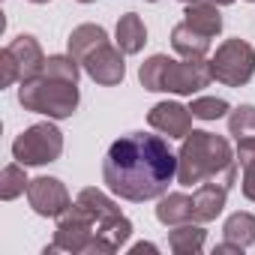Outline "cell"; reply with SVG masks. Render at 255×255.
Here are the masks:
<instances>
[{
  "instance_id": "6da1fadb",
  "label": "cell",
  "mask_w": 255,
  "mask_h": 255,
  "mask_svg": "<svg viewBox=\"0 0 255 255\" xmlns=\"http://www.w3.org/2000/svg\"><path fill=\"white\" fill-rule=\"evenodd\" d=\"M177 177V156L159 135L129 132L117 138L102 162L105 186L126 201H150L165 195Z\"/></svg>"
},
{
  "instance_id": "7a4b0ae2",
  "label": "cell",
  "mask_w": 255,
  "mask_h": 255,
  "mask_svg": "<svg viewBox=\"0 0 255 255\" xmlns=\"http://www.w3.org/2000/svg\"><path fill=\"white\" fill-rule=\"evenodd\" d=\"M207 180L231 189L237 180V162H234L231 144L222 135L192 129L177 150V183L192 186Z\"/></svg>"
},
{
  "instance_id": "3957f363",
  "label": "cell",
  "mask_w": 255,
  "mask_h": 255,
  "mask_svg": "<svg viewBox=\"0 0 255 255\" xmlns=\"http://www.w3.org/2000/svg\"><path fill=\"white\" fill-rule=\"evenodd\" d=\"M138 78H141L144 90H165V93L192 96L213 81V72H210V60H204V57L171 60L165 54H153L150 60L141 63Z\"/></svg>"
},
{
  "instance_id": "277c9868",
  "label": "cell",
  "mask_w": 255,
  "mask_h": 255,
  "mask_svg": "<svg viewBox=\"0 0 255 255\" xmlns=\"http://www.w3.org/2000/svg\"><path fill=\"white\" fill-rule=\"evenodd\" d=\"M78 81H66V78H54L39 72L30 81H21L18 87V102L24 105V111H36V114H48L51 120H63L72 117L78 108Z\"/></svg>"
},
{
  "instance_id": "5b68a950",
  "label": "cell",
  "mask_w": 255,
  "mask_h": 255,
  "mask_svg": "<svg viewBox=\"0 0 255 255\" xmlns=\"http://www.w3.org/2000/svg\"><path fill=\"white\" fill-rule=\"evenodd\" d=\"M210 72L225 87H243L255 72V48L240 36L225 39L210 57Z\"/></svg>"
},
{
  "instance_id": "8992f818",
  "label": "cell",
  "mask_w": 255,
  "mask_h": 255,
  "mask_svg": "<svg viewBox=\"0 0 255 255\" xmlns=\"http://www.w3.org/2000/svg\"><path fill=\"white\" fill-rule=\"evenodd\" d=\"M63 153V132L54 123H33L12 141V156L21 165H45Z\"/></svg>"
},
{
  "instance_id": "52a82bcc",
  "label": "cell",
  "mask_w": 255,
  "mask_h": 255,
  "mask_svg": "<svg viewBox=\"0 0 255 255\" xmlns=\"http://www.w3.org/2000/svg\"><path fill=\"white\" fill-rule=\"evenodd\" d=\"M96 237V216L84 207V204H69L60 216H57V231H54V243L45 246V252H87L90 240Z\"/></svg>"
},
{
  "instance_id": "ba28073f",
  "label": "cell",
  "mask_w": 255,
  "mask_h": 255,
  "mask_svg": "<svg viewBox=\"0 0 255 255\" xmlns=\"http://www.w3.org/2000/svg\"><path fill=\"white\" fill-rule=\"evenodd\" d=\"M84 72L96 81V84H105V87H114L123 81L126 75V63H123V51L117 45H111L108 39L102 45H96L84 60H81Z\"/></svg>"
},
{
  "instance_id": "9c48e42d",
  "label": "cell",
  "mask_w": 255,
  "mask_h": 255,
  "mask_svg": "<svg viewBox=\"0 0 255 255\" xmlns=\"http://www.w3.org/2000/svg\"><path fill=\"white\" fill-rule=\"evenodd\" d=\"M27 201H30L33 213H39V216H54V219L72 204L66 186H63L57 177H33V180L27 183Z\"/></svg>"
},
{
  "instance_id": "30bf717a",
  "label": "cell",
  "mask_w": 255,
  "mask_h": 255,
  "mask_svg": "<svg viewBox=\"0 0 255 255\" xmlns=\"http://www.w3.org/2000/svg\"><path fill=\"white\" fill-rule=\"evenodd\" d=\"M147 123L168 138H186L192 132V111L180 102H159L150 108Z\"/></svg>"
},
{
  "instance_id": "8fae6325",
  "label": "cell",
  "mask_w": 255,
  "mask_h": 255,
  "mask_svg": "<svg viewBox=\"0 0 255 255\" xmlns=\"http://www.w3.org/2000/svg\"><path fill=\"white\" fill-rule=\"evenodd\" d=\"M6 51H9V54H12V60H15L21 81H30V78H36V75L42 72V66H45V54H42L39 42H36L33 36H27V33L15 36V39L6 45Z\"/></svg>"
},
{
  "instance_id": "7c38bea8",
  "label": "cell",
  "mask_w": 255,
  "mask_h": 255,
  "mask_svg": "<svg viewBox=\"0 0 255 255\" xmlns=\"http://www.w3.org/2000/svg\"><path fill=\"white\" fill-rule=\"evenodd\" d=\"M225 198H228V186H222V183H213V180H207V183H201L198 189H195V195H192V201H195V222H210V219H216L219 213H222V207H225Z\"/></svg>"
},
{
  "instance_id": "4fadbf2b",
  "label": "cell",
  "mask_w": 255,
  "mask_h": 255,
  "mask_svg": "<svg viewBox=\"0 0 255 255\" xmlns=\"http://www.w3.org/2000/svg\"><path fill=\"white\" fill-rule=\"evenodd\" d=\"M195 201L192 195H183V192H168V195H159V204H156V219L162 225H183V222H195Z\"/></svg>"
},
{
  "instance_id": "5bb4252c",
  "label": "cell",
  "mask_w": 255,
  "mask_h": 255,
  "mask_svg": "<svg viewBox=\"0 0 255 255\" xmlns=\"http://www.w3.org/2000/svg\"><path fill=\"white\" fill-rule=\"evenodd\" d=\"M114 39H117V48H120L123 54H138V51L144 48V42H147V27H144V21H141L135 12H126V15H120V21H117Z\"/></svg>"
},
{
  "instance_id": "9a60e30c",
  "label": "cell",
  "mask_w": 255,
  "mask_h": 255,
  "mask_svg": "<svg viewBox=\"0 0 255 255\" xmlns=\"http://www.w3.org/2000/svg\"><path fill=\"white\" fill-rule=\"evenodd\" d=\"M183 21H186L189 27H195L198 33L210 36V39L222 30V15H219L216 3H207V0H198V3H186Z\"/></svg>"
},
{
  "instance_id": "2e32d148",
  "label": "cell",
  "mask_w": 255,
  "mask_h": 255,
  "mask_svg": "<svg viewBox=\"0 0 255 255\" xmlns=\"http://www.w3.org/2000/svg\"><path fill=\"white\" fill-rule=\"evenodd\" d=\"M171 45H174L177 54H183V57H189V60H198V57H204V54L210 51V36H204V33H198L195 27H189L186 21H180V24L171 30Z\"/></svg>"
},
{
  "instance_id": "e0dca14e",
  "label": "cell",
  "mask_w": 255,
  "mask_h": 255,
  "mask_svg": "<svg viewBox=\"0 0 255 255\" xmlns=\"http://www.w3.org/2000/svg\"><path fill=\"white\" fill-rule=\"evenodd\" d=\"M204 237L207 231L201 228V222H183V225H174V231L168 234V246L177 255H198L204 249Z\"/></svg>"
},
{
  "instance_id": "ac0fdd59",
  "label": "cell",
  "mask_w": 255,
  "mask_h": 255,
  "mask_svg": "<svg viewBox=\"0 0 255 255\" xmlns=\"http://www.w3.org/2000/svg\"><path fill=\"white\" fill-rule=\"evenodd\" d=\"M108 39V33H105V27H99V24H78L72 33H69V54L81 63L96 45H102Z\"/></svg>"
},
{
  "instance_id": "d6986e66",
  "label": "cell",
  "mask_w": 255,
  "mask_h": 255,
  "mask_svg": "<svg viewBox=\"0 0 255 255\" xmlns=\"http://www.w3.org/2000/svg\"><path fill=\"white\" fill-rule=\"evenodd\" d=\"M78 204H84V207L96 216V228L105 225V222H111V219H117V216H123L120 207H117L102 189H93V186H87V189L78 192Z\"/></svg>"
},
{
  "instance_id": "ffe728a7",
  "label": "cell",
  "mask_w": 255,
  "mask_h": 255,
  "mask_svg": "<svg viewBox=\"0 0 255 255\" xmlns=\"http://www.w3.org/2000/svg\"><path fill=\"white\" fill-rule=\"evenodd\" d=\"M222 234H225V240H231V243H237V246H252L255 243V216L252 213H231L228 219H225V228H222Z\"/></svg>"
},
{
  "instance_id": "44dd1931",
  "label": "cell",
  "mask_w": 255,
  "mask_h": 255,
  "mask_svg": "<svg viewBox=\"0 0 255 255\" xmlns=\"http://www.w3.org/2000/svg\"><path fill=\"white\" fill-rule=\"evenodd\" d=\"M24 168L27 165H21V162H12V165L3 168V174H0V198H3V201H12L21 192H27V183L30 180H27Z\"/></svg>"
},
{
  "instance_id": "7402d4cb",
  "label": "cell",
  "mask_w": 255,
  "mask_h": 255,
  "mask_svg": "<svg viewBox=\"0 0 255 255\" xmlns=\"http://www.w3.org/2000/svg\"><path fill=\"white\" fill-rule=\"evenodd\" d=\"M237 159L243 168V195L255 201V138L237 141Z\"/></svg>"
},
{
  "instance_id": "603a6c76",
  "label": "cell",
  "mask_w": 255,
  "mask_h": 255,
  "mask_svg": "<svg viewBox=\"0 0 255 255\" xmlns=\"http://www.w3.org/2000/svg\"><path fill=\"white\" fill-rule=\"evenodd\" d=\"M228 132L243 141V138H255V105H240L231 111L228 117Z\"/></svg>"
},
{
  "instance_id": "cb8c5ba5",
  "label": "cell",
  "mask_w": 255,
  "mask_h": 255,
  "mask_svg": "<svg viewBox=\"0 0 255 255\" xmlns=\"http://www.w3.org/2000/svg\"><path fill=\"white\" fill-rule=\"evenodd\" d=\"M189 111H192V117H201V120H219L231 111V105L216 96H198V99H192Z\"/></svg>"
},
{
  "instance_id": "d4e9b609",
  "label": "cell",
  "mask_w": 255,
  "mask_h": 255,
  "mask_svg": "<svg viewBox=\"0 0 255 255\" xmlns=\"http://www.w3.org/2000/svg\"><path fill=\"white\" fill-rule=\"evenodd\" d=\"M42 72H45V75H54V78L78 81V60H75L72 54H54V57H45Z\"/></svg>"
},
{
  "instance_id": "484cf974",
  "label": "cell",
  "mask_w": 255,
  "mask_h": 255,
  "mask_svg": "<svg viewBox=\"0 0 255 255\" xmlns=\"http://www.w3.org/2000/svg\"><path fill=\"white\" fill-rule=\"evenodd\" d=\"M15 81H21L18 66H15V60H12V54L3 48V51H0V87H9V84H15Z\"/></svg>"
},
{
  "instance_id": "4316f807",
  "label": "cell",
  "mask_w": 255,
  "mask_h": 255,
  "mask_svg": "<svg viewBox=\"0 0 255 255\" xmlns=\"http://www.w3.org/2000/svg\"><path fill=\"white\" fill-rule=\"evenodd\" d=\"M129 252H132V255H138V252H156V246H153V243H135Z\"/></svg>"
},
{
  "instance_id": "83f0119b",
  "label": "cell",
  "mask_w": 255,
  "mask_h": 255,
  "mask_svg": "<svg viewBox=\"0 0 255 255\" xmlns=\"http://www.w3.org/2000/svg\"><path fill=\"white\" fill-rule=\"evenodd\" d=\"M207 3H216V6H228V3H234V0H207Z\"/></svg>"
},
{
  "instance_id": "f1b7e54d",
  "label": "cell",
  "mask_w": 255,
  "mask_h": 255,
  "mask_svg": "<svg viewBox=\"0 0 255 255\" xmlns=\"http://www.w3.org/2000/svg\"><path fill=\"white\" fill-rule=\"evenodd\" d=\"M180 3H198V0H180Z\"/></svg>"
},
{
  "instance_id": "f546056e",
  "label": "cell",
  "mask_w": 255,
  "mask_h": 255,
  "mask_svg": "<svg viewBox=\"0 0 255 255\" xmlns=\"http://www.w3.org/2000/svg\"><path fill=\"white\" fill-rule=\"evenodd\" d=\"M30 3H48V0H30Z\"/></svg>"
},
{
  "instance_id": "4dcf8cb0",
  "label": "cell",
  "mask_w": 255,
  "mask_h": 255,
  "mask_svg": "<svg viewBox=\"0 0 255 255\" xmlns=\"http://www.w3.org/2000/svg\"><path fill=\"white\" fill-rule=\"evenodd\" d=\"M78 3H93V0H78Z\"/></svg>"
},
{
  "instance_id": "1f68e13d",
  "label": "cell",
  "mask_w": 255,
  "mask_h": 255,
  "mask_svg": "<svg viewBox=\"0 0 255 255\" xmlns=\"http://www.w3.org/2000/svg\"><path fill=\"white\" fill-rule=\"evenodd\" d=\"M150 3H156V0H150Z\"/></svg>"
},
{
  "instance_id": "d6a6232c",
  "label": "cell",
  "mask_w": 255,
  "mask_h": 255,
  "mask_svg": "<svg viewBox=\"0 0 255 255\" xmlns=\"http://www.w3.org/2000/svg\"><path fill=\"white\" fill-rule=\"evenodd\" d=\"M249 3H255V0H249Z\"/></svg>"
}]
</instances>
